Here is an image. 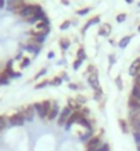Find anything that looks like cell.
Listing matches in <instances>:
<instances>
[{
  "mask_svg": "<svg viewBox=\"0 0 140 151\" xmlns=\"http://www.w3.org/2000/svg\"><path fill=\"white\" fill-rule=\"evenodd\" d=\"M116 84H117V88H118V89H122V81H121V76H118V77H117L116 78Z\"/></svg>",
  "mask_w": 140,
  "mask_h": 151,
  "instance_id": "40",
  "label": "cell"
},
{
  "mask_svg": "<svg viewBox=\"0 0 140 151\" xmlns=\"http://www.w3.org/2000/svg\"><path fill=\"white\" fill-rule=\"evenodd\" d=\"M70 28V21H65V22H62V25L59 26L60 30H66V29Z\"/></svg>",
  "mask_w": 140,
  "mask_h": 151,
  "instance_id": "36",
  "label": "cell"
},
{
  "mask_svg": "<svg viewBox=\"0 0 140 151\" xmlns=\"http://www.w3.org/2000/svg\"><path fill=\"white\" fill-rule=\"evenodd\" d=\"M10 84V78L4 72H0V85H8Z\"/></svg>",
  "mask_w": 140,
  "mask_h": 151,
  "instance_id": "25",
  "label": "cell"
},
{
  "mask_svg": "<svg viewBox=\"0 0 140 151\" xmlns=\"http://www.w3.org/2000/svg\"><path fill=\"white\" fill-rule=\"evenodd\" d=\"M81 63H83V60L81 59H76L74 62H73V69H74V70H78L80 66H81Z\"/></svg>",
  "mask_w": 140,
  "mask_h": 151,
  "instance_id": "37",
  "label": "cell"
},
{
  "mask_svg": "<svg viewBox=\"0 0 140 151\" xmlns=\"http://www.w3.org/2000/svg\"><path fill=\"white\" fill-rule=\"evenodd\" d=\"M89 11H91V7L81 8V10H78V11H77V15H87V14H89Z\"/></svg>",
  "mask_w": 140,
  "mask_h": 151,
  "instance_id": "32",
  "label": "cell"
},
{
  "mask_svg": "<svg viewBox=\"0 0 140 151\" xmlns=\"http://www.w3.org/2000/svg\"><path fill=\"white\" fill-rule=\"evenodd\" d=\"M80 113H81V115H83V117H85V115L89 114V110H88V109H85V107H83L80 110Z\"/></svg>",
  "mask_w": 140,
  "mask_h": 151,
  "instance_id": "43",
  "label": "cell"
},
{
  "mask_svg": "<svg viewBox=\"0 0 140 151\" xmlns=\"http://www.w3.org/2000/svg\"><path fill=\"white\" fill-rule=\"evenodd\" d=\"M48 19L47 17H45V12L41 10V11L36 12L33 17H30V18H28L26 19V22H29V24H39V22H43V21Z\"/></svg>",
  "mask_w": 140,
  "mask_h": 151,
  "instance_id": "8",
  "label": "cell"
},
{
  "mask_svg": "<svg viewBox=\"0 0 140 151\" xmlns=\"http://www.w3.org/2000/svg\"><path fill=\"white\" fill-rule=\"evenodd\" d=\"M133 85H136V87L140 88V73L136 76V77H135V84H133Z\"/></svg>",
  "mask_w": 140,
  "mask_h": 151,
  "instance_id": "42",
  "label": "cell"
},
{
  "mask_svg": "<svg viewBox=\"0 0 140 151\" xmlns=\"http://www.w3.org/2000/svg\"><path fill=\"white\" fill-rule=\"evenodd\" d=\"M62 80H66V81H69V76L66 74V73H63V74H62Z\"/></svg>",
  "mask_w": 140,
  "mask_h": 151,
  "instance_id": "47",
  "label": "cell"
},
{
  "mask_svg": "<svg viewBox=\"0 0 140 151\" xmlns=\"http://www.w3.org/2000/svg\"><path fill=\"white\" fill-rule=\"evenodd\" d=\"M62 3H63V6H69V0H62Z\"/></svg>",
  "mask_w": 140,
  "mask_h": 151,
  "instance_id": "49",
  "label": "cell"
},
{
  "mask_svg": "<svg viewBox=\"0 0 140 151\" xmlns=\"http://www.w3.org/2000/svg\"><path fill=\"white\" fill-rule=\"evenodd\" d=\"M140 72V58H136V59L132 62V65L129 66V76L132 77H136Z\"/></svg>",
  "mask_w": 140,
  "mask_h": 151,
  "instance_id": "11",
  "label": "cell"
},
{
  "mask_svg": "<svg viewBox=\"0 0 140 151\" xmlns=\"http://www.w3.org/2000/svg\"><path fill=\"white\" fill-rule=\"evenodd\" d=\"M33 107H34L37 115H39L41 119H44L45 117H47V113H45V110H44V107H43V103H41V102L40 103H34L33 104Z\"/></svg>",
  "mask_w": 140,
  "mask_h": 151,
  "instance_id": "14",
  "label": "cell"
},
{
  "mask_svg": "<svg viewBox=\"0 0 140 151\" xmlns=\"http://www.w3.org/2000/svg\"><path fill=\"white\" fill-rule=\"evenodd\" d=\"M29 65H30V58H24V59L21 60L19 68L21 69H25V68H28Z\"/></svg>",
  "mask_w": 140,
  "mask_h": 151,
  "instance_id": "30",
  "label": "cell"
},
{
  "mask_svg": "<svg viewBox=\"0 0 140 151\" xmlns=\"http://www.w3.org/2000/svg\"><path fill=\"white\" fill-rule=\"evenodd\" d=\"M128 107H129V113L140 115V102L133 98H129L128 100Z\"/></svg>",
  "mask_w": 140,
  "mask_h": 151,
  "instance_id": "7",
  "label": "cell"
},
{
  "mask_svg": "<svg viewBox=\"0 0 140 151\" xmlns=\"http://www.w3.org/2000/svg\"><path fill=\"white\" fill-rule=\"evenodd\" d=\"M7 121L8 119L6 118V117H4V115H0V132L3 131L4 128H7Z\"/></svg>",
  "mask_w": 140,
  "mask_h": 151,
  "instance_id": "28",
  "label": "cell"
},
{
  "mask_svg": "<svg viewBox=\"0 0 140 151\" xmlns=\"http://www.w3.org/2000/svg\"><path fill=\"white\" fill-rule=\"evenodd\" d=\"M88 84L91 85L93 91H98L100 88V83H99V77H98V73H92V74L88 76Z\"/></svg>",
  "mask_w": 140,
  "mask_h": 151,
  "instance_id": "9",
  "label": "cell"
},
{
  "mask_svg": "<svg viewBox=\"0 0 140 151\" xmlns=\"http://www.w3.org/2000/svg\"><path fill=\"white\" fill-rule=\"evenodd\" d=\"M54 56H55V54H54V52H48V58H50V59H52V58H54Z\"/></svg>",
  "mask_w": 140,
  "mask_h": 151,
  "instance_id": "48",
  "label": "cell"
},
{
  "mask_svg": "<svg viewBox=\"0 0 140 151\" xmlns=\"http://www.w3.org/2000/svg\"><path fill=\"white\" fill-rule=\"evenodd\" d=\"M85 58H87V54H85L84 48H83V47H80V48H78V51H77V59L84 60Z\"/></svg>",
  "mask_w": 140,
  "mask_h": 151,
  "instance_id": "27",
  "label": "cell"
},
{
  "mask_svg": "<svg viewBox=\"0 0 140 151\" xmlns=\"http://www.w3.org/2000/svg\"><path fill=\"white\" fill-rule=\"evenodd\" d=\"M26 50H28L29 52H33L34 55H37V54L40 52V45L36 43H33V41H30V43L26 45Z\"/></svg>",
  "mask_w": 140,
  "mask_h": 151,
  "instance_id": "18",
  "label": "cell"
},
{
  "mask_svg": "<svg viewBox=\"0 0 140 151\" xmlns=\"http://www.w3.org/2000/svg\"><path fill=\"white\" fill-rule=\"evenodd\" d=\"M131 98L133 99H136L140 102V88L136 87V85H133L132 87V91H131Z\"/></svg>",
  "mask_w": 140,
  "mask_h": 151,
  "instance_id": "22",
  "label": "cell"
},
{
  "mask_svg": "<svg viewBox=\"0 0 140 151\" xmlns=\"http://www.w3.org/2000/svg\"><path fill=\"white\" fill-rule=\"evenodd\" d=\"M7 4V10L10 11H19L25 7V0H6Z\"/></svg>",
  "mask_w": 140,
  "mask_h": 151,
  "instance_id": "4",
  "label": "cell"
},
{
  "mask_svg": "<svg viewBox=\"0 0 140 151\" xmlns=\"http://www.w3.org/2000/svg\"><path fill=\"white\" fill-rule=\"evenodd\" d=\"M100 22V15H96V17H93V18H91V19L87 22V24L84 25V28H83V33H85L87 30H88L92 25H96V24H99Z\"/></svg>",
  "mask_w": 140,
  "mask_h": 151,
  "instance_id": "15",
  "label": "cell"
},
{
  "mask_svg": "<svg viewBox=\"0 0 140 151\" xmlns=\"http://www.w3.org/2000/svg\"><path fill=\"white\" fill-rule=\"evenodd\" d=\"M80 117H81V113H80V111H73L72 115L69 117V119H67V122H66V125H65V129H66V131H69V129L72 128L73 124L77 122V121L80 119Z\"/></svg>",
  "mask_w": 140,
  "mask_h": 151,
  "instance_id": "10",
  "label": "cell"
},
{
  "mask_svg": "<svg viewBox=\"0 0 140 151\" xmlns=\"http://www.w3.org/2000/svg\"><path fill=\"white\" fill-rule=\"evenodd\" d=\"M125 1H126V3H129V4L133 3V0H125Z\"/></svg>",
  "mask_w": 140,
  "mask_h": 151,
  "instance_id": "51",
  "label": "cell"
},
{
  "mask_svg": "<svg viewBox=\"0 0 140 151\" xmlns=\"http://www.w3.org/2000/svg\"><path fill=\"white\" fill-rule=\"evenodd\" d=\"M117 22H118V24H121V22H124L125 19H126V14H125V12H121V14H118V15H117Z\"/></svg>",
  "mask_w": 140,
  "mask_h": 151,
  "instance_id": "34",
  "label": "cell"
},
{
  "mask_svg": "<svg viewBox=\"0 0 140 151\" xmlns=\"http://www.w3.org/2000/svg\"><path fill=\"white\" fill-rule=\"evenodd\" d=\"M70 88H72V89H77L78 87H77V85H74V84H70Z\"/></svg>",
  "mask_w": 140,
  "mask_h": 151,
  "instance_id": "50",
  "label": "cell"
},
{
  "mask_svg": "<svg viewBox=\"0 0 140 151\" xmlns=\"http://www.w3.org/2000/svg\"><path fill=\"white\" fill-rule=\"evenodd\" d=\"M137 151H140V144H137Z\"/></svg>",
  "mask_w": 140,
  "mask_h": 151,
  "instance_id": "52",
  "label": "cell"
},
{
  "mask_svg": "<svg viewBox=\"0 0 140 151\" xmlns=\"http://www.w3.org/2000/svg\"><path fill=\"white\" fill-rule=\"evenodd\" d=\"M45 73H47V69H41L40 72H39V73H37V74H36V77H34V80H39V78H40V77H43V76H44Z\"/></svg>",
  "mask_w": 140,
  "mask_h": 151,
  "instance_id": "39",
  "label": "cell"
},
{
  "mask_svg": "<svg viewBox=\"0 0 140 151\" xmlns=\"http://www.w3.org/2000/svg\"><path fill=\"white\" fill-rule=\"evenodd\" d=\"M39 11H41L40 6H37V4H25V7L18 11V15H19L21 18H24V19H28V18L33 17Z\"/></svg>",
  "mask_w": 140,
  "mask_h": 151,
  "instance_id": "1",
  "label": "cell"
},
{
  "mask_svg": "<svg viewBox=\"0 0 140 151\" xmlns=\"http://www.w3.org/2000/svg\"><path fill=\"white\" fill-rule=\"evenodd\" d=\"M137 30H139V32H140V26H139V28H137Z\"/></svg>",
  "mask_w": 140,
  "mask_h": 151,
  "instance_id": "53",
  "label": "cell"
},
{
  "mask_svg": "<svg viewBox=\"0 0 140 151\" xmlns=\"http://www.w3.org/2000/svg\"><path fill=\"white\" fill-rule=\"evenodd\" d=\"M137 6H139V7H140V3H139V4H137Z\"/></svg>",
  "mask_w": 140,
  "mask_h": 151,
  "instance_id": "54",
  "label": "cell"
},
{
  "mask_svg": "<svg viewBox=\"0 0 140 151\" xmlns=\"http://www.w3.org/2000/svg\"><path fill=\"white\" fill-rule=\"evenodd\" d=\"M6 7V0H0V8Z\"/></svg>",
  "mask_w": 140,
  "mask_h": 151,
  "instance_id": "46",
  "label": "cell"
},
{
  "mask_svg": "<svg viewBox=\"0 0 140 151\" xmlns=\"http://www.w3.org/2000/svg\"><path fill=\"white\" fill-rule=\"evenodd\" d=\"M72 113H73V110L70 107H67V106L62 109V110H60L59 117H58V125H59V127H65L66 122H67L69 117L72 115Z\"/></svg>",
  "mask_w": 140,
  "mask_h": 151,
  "instance_id": "3",
  "label": "cell"
},
{
  "mask_svg": "<svg viewBox=\"0 0 140 151\" xmlns=\"http://www.w3.org/2000/svg\"><path fill=\"white\" fill-rule=\"evenodd\" d=\"M133 139H135V142L137 144H140V132H135L133 133Z\"/></svg>",
  "mask_w": 140,
  "mask_h": 151,
  "instance_id": "41",
  "label": "cell"
},
{
  "mask_svg": "<svg viewBox=\"0 0 140 151\" xmlns=\"http://www.w3.org/2000/svg\"><path fill=\"white\" fill-rule=\"evenodd\" d=\"M62 83H63L62 77H55V78L51 80V85H60Z\"/></svg>",
  "mask_w": 140,
  "mask_h": 151,
  "instance_id": "33",
  "label": "cell"
},
{
  "mask_svg": "<svg viewBox=\"0 0 140 151\" xmlns=\"http://www.w3.org/2000/svg\"><path fill=\"white\" fill-rule=\"evenodd\" d=\"M67 107H70L72 109V110H74V111H80L81 109V104L78 103V102H77L76 99H72V98H70V99H69V104H67Z\"/></svg>",
  "mask_w": 140,
  "mask_h": 151,
  "instance_id": "19",
  "label": "cell"
},
{
  "mask_svg": "<svg viewBox=\"0 0 140 151\" xmlns=\"http://www.w3.org/2000/svg\"><path fill=\"white\" fill-rule=\"evenodd\" d=\"M60 114V110H59V104L56 103V102H52V107H51V111H50V114H48L47 118L50 119V121H54V119L56 118V117H59Z\"/></svg>",
  "mask_w": 140,
  "mask_h": 151,
  "instance_id": "12",
  "label": "cell"
},
{
  "mask_svg": "<svg viewBox=\"0 0 140 151\" xmlns=\"http://www.w3.org/2000/svg\"><path fill=\"white\" fill-rule=\"evenodd\" d=\"M95 151H110V146L107 143H102Z\"/></svg>",
  "mask_w": 140,
  "mask_h": 151,
  "instance_id": "31",
  "label": "cell"
},
{
  "mask_svg": "<svg viewBox=\"0 0 140 151\" xmlns=\"http://www.w3.org/2000/svg\"><path fill=\"white\" fill-rule=\"evenodd\" d=\"M131 40H132V36H125V37H122V39L118 41V47L122 48V50H124V48H126V47H128V44L131 43Z\"/></svg>",
  "mask_w": 140,
  "mask_h": 151,
  "instance_id": "21",
  "label": "cell"
},
{
  "mask_svg": "<svg viewBox=\"0 0 140 151\" xmlns=\"http://www.w3.org/2000/svg\"><path fill=\"white\" fill-rule=\"evenodd\" d=\"M100 144H102L100 136H93L92 139H89L88 142L85 143V148H87V151H95Z\"/></svg>",
  "mask_w": 140,
  "mask_h": 151,
  "instance_id": "6",
  "label": "cell"
},
{
  "mask_svg": "<svg viewBox=\"0 0 140 151\" xmlns=\"http://www.w3.org/2000/svg\"><path fill=\"white\" fill-rule=\"evenodd\" d=\"M111 32V26L108 24H103L102 26H99V36H108Z\"/></svg>",
  "mask_w": 140,
  "mask_h": 151,
  "instance_id": "17",
  "label": "cell"
},
{
  "mask_svg": "<svg viewBox=\"0 0 140 151\" xmlns=\"http://www.w3.org/2000/svg\"><path fill=\"white\" fill-rule=\"evenodd\" d=\"M34 111H36V110H34V107H33V106H28V107L24 110L25 119H26V121H29V122H30V121H33V118H34Z\"/></svg>",
  "mask_w": 140,
  "mask_h": 151,
  "instance_id": "13",
  "label": "cell"
},
{
  "mask_svg": "<svg viewBox=\"0 0 140 151\" xmlns=\"http://www.w3.org/2000/svg\"><path fill=\"white\" fill-rule=\"evenodd\" d=\"M87 70H88L89 74H92V73H95V72H96V70H95V66H93V65H89Z\"/></svg>",
  "mask_w": 140,
  "mask_h": 151,
  "instance_id": "44",
  "label": "cell"
},
{
  "mask_svg": "<svg viewBox=\"0 0 140 151\" xmlns=\"http://www.w3.org/2000/svg\"><path fill=\"white\" fill-rule=\"evenodd\" d=\"M103 96V91H102V88H99L98 91H95V95H93V98H95V100H100V98Z\"/></svg>",
  "mask_w": 140,
  "mask_h": 151,
  "instance_id": "35",
  "label": "cell"
},
{
  "mask_svg": "<svg viewBox=\"0 0 140 151\" xmlns=\"http://www.w3.org/2000/svg\"><path fill=\"white\" fill-rule=\"evenodd\" d=\"M59 47H60V50L65 52L69 47H70V40H69L67 37H62V39L59 40Z\"/></svg>",
  "mask_w": 140,
  "mask_h": 151,
  "instance_id": "20",
  "label": "cell"
},
{
  "mask_svg": "<svg viewBox=\"0 0 140 151\" xmlns=\"http://www.w3.org/2000/svg\"><path fill=\"white\" fill-rule=\"evenodd\" d=\"M118 125H120L121 131L124 132V133H128V132H129V128H128V122H126V121H125V119H122V118H120V119H118Z\"/></svg>",
  "mask_w": 140,
  "mask_h": 151,
  "instance_id": "23",
  "label": "cell"
},
{
  "mask_svg": "<svg viewBox=\"0 0 140 151\" xmlns=\"http://www.w3.org/2000/svg\"><path fill=\"white\" fill-rule=\"evenodd\" d=\"M77 122L80 124V125H83L84 128H87V129H92V128H91V122H89V121L85 118V117H83V115L80 117V119H78Z\"/></svg>",
  "mask_w": 140,
  "mask_h": 151,
  "instance_id": "24",
  "label": "cell"
},
{
  "mask_svg": "<svg viewBox=\"0 0 140 151\" xmlns=\"http://www.w3.org/2000/svg\"><path fill=\"white\" fill-rule=\"evenodd\" d=\"M116 62V55H110V65H114Z\"/></svg>",
  "mask_w": 140,
  "mask_h": 151,
  "instance_id": "45",
  "label": "cell"
},
{
  "mask_svg": "<svg viewBox=\"0 0 140 151\" xmlns=\"http://www.w3.org/2000/svg\"><path fill=\"white\" fill-rule=\"evenodd\" d=\"M3 72L7 74L8 78H11V77H12V78H18V77H21V73H15V72H14V70L11 69V62L7 65V68L4 69Z\"/></svg>",
  "mask_w": 140,
  "mask_h": 151,
  "instance_id": "16",
  "label": "cell"
},
{
  "mask_svg": "<svg viewBox=\"0 0 140 151\" xmlns=\"http://www.w3.org/2000/svg\"><path fill=\"white\" fill-rule=\"evenodd\" d=\"M92 137H93V136H92V129H88L84 135L81 136V140H83V142H88V140L92 139Z\"/></svg>",
  "mask_w": 140,
  "mask_h": 151,
  "instance_id": "26",
  "label": "cell"
},
{
  "mask_svg": "<svg viewBox=\"0 0 140 151\" xmlns=\"http://www.w3.org/2000/svg\"><path fill=\"white\" fill-rule=\"evenodd\" d=\"M25 115L24 113H15V114H12L10 118H8V124L11 125V127H22L25 124Z\"/></svg>",
  "mask_w": 140,
  "mask_h": 151,
  "instance_id": "2",
  "label": "cell"
},
{
  "mask_svg": "<svg viewBox=\"0 0 140 151\" xmlns=\"http://www.w3.org/2000/svg\"><path fill=\"white\" fill-rule=\"evenodd\" d=\"M48 85H51V81H48V80H44V81H41V83L36 84V89H41V88H45Z\"/></svg>",
  "mask_w": 140,
  "mask_h": 151,
  "instance_id": "29",
  "label": "cell"
},
{
  "mask_svg": "<svg viewBox=\"0 0 140 151\" xmlns=\"http://www.w3.org/2000/svg\"><path fill=\"white\" fill-rule=\"evenodd\" d=\"M129 127L133 131V133L135 132H140V115L129 113Z\"/></svg>",
  "mask_w": 140,
  "mask_h": 151,
  "instance_id": "5",
  "label": "cell"
},
{
  "mask_svg": "<svg viewBox=\"0 0 140 151\" xmlns=\"http://www.w3.org/2000/svg\"><path fill=\"white\" fill-rule=\"evenodd\" d=\"M76 100L81 104V106H83V104H84L85 102H87V98H85V96H83V95H78V96L76 98Z\"/></svg>",
  "mask_w": 140,
  "mask_h": 151,
  "instance_id": "38",
  "label": "cell"
}]
</instances>
